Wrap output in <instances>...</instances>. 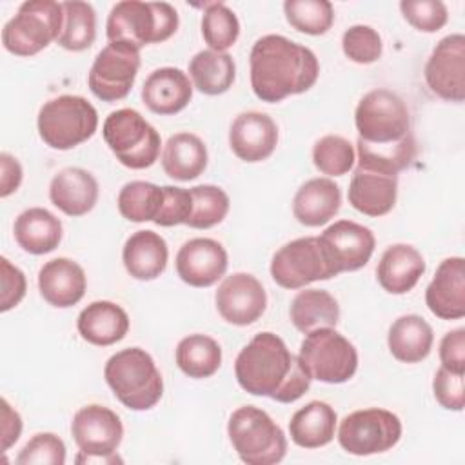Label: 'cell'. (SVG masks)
<instances>
[{
	"label": "cell",
	"instance_id": "cell-40",
	"mask_svg": "<svg viewBox=\"0 0 465 465\" xmlns=\"http://www.w3.org/2000/svg\"><path fill=\"white\" fill-rule=\"evenodd\" d=\"M283 13L291 27L311 36L325 35L334 24V9L327 0H287Z\"/></svg>",
	"mask_w": 465,
	"mask_h": 465
},
{
	"label": "cell",
	"instance_id": "cell-51",
	"mask_svg": "<svg viewBox=\"0 0 465 465\" xmlns=\"http://www.w3.org/2000/svg\"><path fill=\"white\" fill-rule=\"evenodd\" d=\"M2 405V450L5 452L13 443L18 441L22 432V418L20 414L9 405L5 398L0 401Z\"/></svg>",
	"mask_w": 465,
	"mask_h": 465
},
{
	"label": "cell",
	"instance_id": "cell-5",
	"mask_svg": "<svg viewBox=\"0 0 465 465\" xmlns=\"http://www.w3.org/2000/svg\"><path fill=\"white\" fill-rule=\"evenodd\" d=\"M232 449L247 465H274L285 458L287 438L280 425L262 409L243 405L227 423Z\"/></svg>",
	"mask_w": 465,
	"mask_h": 465
},
{
	"label": "cell",
	"instance_id": "cell-3",
	"mask_svg": "<svg viewBox=\"0 0 465 465\" xmlns=\"http://www.w3.org/2000/svg\"><path fill=\"white\" fill-rule=\"evenodd\" d=\"M104 378L116 400L131 411H149L163 394L162 374L153 356L140 347L114 352L105 361Z\"/></svg>",
	"mask_w": 465,
	"mask_h": 465
},
{
	"label": "cell",
	"instance_id": "cell-50",
	"mask_svg": "<svg viewBox=\"0 0 465 465\" xmlns=\"http://www.w3.org/2000/svg\"><path fill=\"white\" fill-rule=\"evenodd\" d=\"M0 196L7 198L9 194H13L20 183H22V165L20 162L9 154V153H2L0 154Z\"/></svg>",
	"mask_w": 465,
	"mask_h": 465
},
{
	"label": "cell",
	"instance_id": "cell-7",
	"mask_svg": "<svg viewBox=\"0 0 465 465\" xmlns=\"http://www.w3.org/2000/svg\"><path fill=\"white\" fill-rule=\"evenodd\" d=\"M64 25L62 4L53 0L24 2L2 29L5 51L16 56H33L58 40Z\"/></svg>",
	"mask_w": 465,
	"mask_h": 465
},
{
	"label": "cell",
	"instance_id": "cell-43",
	"mask_svg": "<svg viewBox=\"0 0 465 465\" xmlns=\"http://www.w3.org/2000/svg\"><path fill=\"white\" fill-rule=\"evenodd\" d=\"M341 49H343V54L351 62L367 65V64L380 60L383 44H381V36L378 35L376 29H372L371 25L356 24V25H351L343 33Z\"/></svg>",
	"mask_w": 465,
	"mask_h": 465
},
{
	"label": "cell",
	"instance_id": "cell-49",
	"mask_svg": "<svg viewBox=\"0 0 465 465\" xmlns=\"http://www.w3.org/2000/svg\"><path fill=\"white\" fill-rule=\"evenodd\" d=\"M441 367L465 374V329L449 331L440 341Z\"/></svg>",
	"mask_w": 465,
	"mask_h": 465
},
{
	"label": "cell",
	"instance_id": "cell-37",
	"mask_svg": "<svg viewBox=\"0 0 465 465\" xmlns=\"http://www.w3.org/2000/svg\"><path fill=\"white\" fill-rule=\"evenodd\" d=\"M64 25L58 36V45L67 51H85L96 38V13L91 4L73 0L62 2Z\"/></svg>",
	"mask_w": 465,
	"mask_h": 465
},
{
	"label": "cell",
	"instance_id": "cell-13",
	"mask_svg": "<svg viewBox=\"0 0 465 465\" xmlns=\"http://www.w3.org/2000/svg\"><path fill=\"white\" fill-rule=\"evenodd\" d=\"M401 438L400 418L387 409H361L347 414L338 427L340 447L352 456L391 450Z\"/></svg>",
	"mask_w": 465,
	"mask_h": 465
},
{
	"label": "cell",
	"instance_id": "cell-12",
	"mask_svg": "<svg viewBox=\"0 0 465 465\" xmlns=\"http://www.w3.org/2000/svg\"><path fill=\"white\" fill-rule=\"evenodd\" d=\"M71 434L80 449L78 463H116V449L122 443L124 425L120 416L104 405L78 409L71 421Z\"/></svg>",
	"mask_w": 465,
	"mask_h": 465
},
{
	"label": "cell",
	"instance_id": "cell-48",
	"mask_svg": "<svg viewBox=\"0 0 465 465\" xmlns=\"http://www.w3.org/2000/svg\"><path fill=\"white\" fill-rule=\"evenodd\" d=\"M0 283H2V296H0V311L7 312L16 307L27 291L25 274L13 265L5 256L0 258Z\"/></svg>",
	"mask_w": 465,
	"mask_h": 465
},
{
	"label": "cell",
	"instance_id": "cell-30",
	"mask_svg": "<svg viewBox=\"0 0 465 465\" xmlns=\"http://www.w3.org/2000/svg\"><path fill=\"white\" fill-rule=\"evenodd\" d=\"M207 147L200 136L193 133H176L169 136L162 153L163 173L178 182L198 178L207 167Z\"/></svg>",
	"mask_w": 465,
	"mask_h": 465
},
{
	"label": "cell",
	"instance_id": "cell-4",
	"mask_svg": "<svg viewBox=\"0 0 465 465\" xmlns=\"http://www.w3.org/2000/svg\"><path fill=\"white\" fill-rule=\"evenodd\" d=\"M178 13L167 2L124 0L111 7L105 35L109 42L142 49L147 44H162L178 29Z\"/></svg>",
	"mask_w": 465,
	"mask_h": 465
},
{
	"label": "cell",
	"instance_id": "cell-39",
	"mask_svg": "<svg viewBox=\"0 0 465 465\" xmlns=\"http://www.w3.org/2000/svg\"><path fill=\"white\" fill-rule=\"evenodd\" d=\"M240 35L238 16L231 7L223 2L205 4V11L202 15V36L209 49L225 53L234 45Z\"/></svg>",
	"mask_w": 465,
	"mask_h": 465
},
{
	"label": "cell",
	"instance_id": "cell-25",
	"mask_svg": "<svg viewBox=\"0 0 465 465\" xmlns=\"http://www.w3.org/2000/svg\"><path fill=\"white\" fill-rule=\"evenodd\" d=\"M425 272V260L420 251L407 243H394L381 254L376 278L383 291L391 294H405Z\"/></svg>",
	"mask_w": 465,
	"mask_h": 465
},
{
	"label": "cell",
	"instance_id": "cell-20",
	"mask_svg": "<svg viewBox=\"0 0 465 465\" xmlns=\"http://www.w3.org/2000/svg\"><path fill=\"white\" fill-rule=\"evenodd\" d=\"M429 311L440 320H460L465 316V260L445 258L425 291Z\"/></svg>",
	"mask_w": 465,
	"mask_h": 465
},
{
	"label": "cell",
	"instance_id": "cell-46",
	"mask_svg": "<svg viewBox=\"0 0 465 465\" xmlns=\"http://www.w3.org/2000/svg\"><path fill=\"white\" fill-rule=\"evenodd\" d=\"M163 200L154 223L160 227H173L180 223H187L193 209L191 189L163 185Z\"/></svg>",
	"mask_w": 465,
	"mask_h": 465
},
{
	"label": "cell",
	"instance_id": "cell-36",
	"mask_svg": "<svg viewBox=\"0 0 465 465\" xmlns=\"http://www.w3.org/2000/svg\"><path fill=\"white\" fill-rule=\"evenodd\" d=\"M356 153H358V167L398 176L400 171L407 169L414 162L416 140H414V134H409L403 140L394 143L374 145L358 138Z\"/></svg>",
	"mask_w": 465,
	"mask_h": 465
},
{
	"label": "cell",
	"instance_id": "cell-22",
	"mask_svg": "<svg viewBox=\"0 0 465 465\" xmlns=\"http://www.w3.org/2000/svg\"><path fill=\"white\" fill-rule=\"evenodd\" d=\"M87 287L84 269L71 258H54L38 271V289L42 298L58 309L76 305Z\"/></svg>",
	"mask_w": 465,
	"mask_h": 465
},
{
	"label": "cell",
	"instance_id": "cell-26",
	"mask_svg": "<svg viewBox=\"0 0 465 465\" xmlns=\"http://www.w3.org/2000/svg\"><path fill=\"white\" fill-rule=\"evenodd\" d=\"M76 329L87 343L107 347L125 338L129 316L118 303L98 300L80 311Z\"/></svg>",
	"mask_w": 465,
	"mask_h": 465
},
{
	"label": "cell",
	"instance_id": "cell-27",
	"mask_svg": "<svg viewBox=\"0 0 465 465\" xmlns=\"http://www.w3.org/2000/svg\"><path fill=\"white\" fill-rule=\"evenodd\" d=\"M341 191L331 178H311L294 194L292 214L305 227H320L336 216Z\"/></svg>",
	"mask_w": 465,
	"mask_h": 465
},
{
	"label": "cell",
	"instance_id": "cell-38",
	"mask_svg": "<svg viewBox=\"0 0 465 465\" xmlns=\"http://www.w3.org/2000/svg\"><path fill=\"white\" fill-rule=\"evenodd\" d=\"M163 200V189L156 183L133 180L127 182L118 193V211L120 214L134 223L154 222L160 213Z\"/></svg>",
	"mask_w": 465,
	"mask_h": 465
},
{
	"label": "cell",
	"instance_id": "cell-21",
	"mask_svg": "<svg viewBox=\"0 0 465 465\" xmlns=\"http://www.w3.org/2000/svg\"><path fill=\"white\" fill-rule=\"evenodd\" d=\"M193 98V82L178 67L154 69L143 82L142 102L160 116L176 114L187 107Z\"/></svg>",
	"mask_w": 465,
	"mask_h": 465
},
{
	"label": "cell",
	"instance_id": "cell-23",
	"mask_svg": "<svg viewBox=\"0 0 465 465\" xmlns=\"http://www.w3.org/2000/svg\"><path fill=\"white\" fill-rule=\"evenodd\" d=\"M349 203L365 216H383L398 198V176L356 167L347 193Z\"/></svg>",
	"mask_w": 465,
	"mask_h": 465
},
{
	"label": "cell",
	"instance_id": "cell-18",
	"mask_svg": "<svg viewBox=\"0 0 465 465\" xmlns=\"http://www.w3.org/2000/svg\"><path fill=\"white\" fill-rule=\"evenodd\" d=\"M227 265V251L213 238H193L185 242L174 260L180 280L191 287L214 285L225 274Z\"/></svg>",
	"mask_w": 465,
	"mask_h": 465
},
{
	"label": "cell",
	"instance_id": "cell-17",
	"mask_svg": "<svg viewBox=\"0 0 465 465\" xmlns=\"http://www.w3.org/2000/svg\"><path fill=\"white\" fill-rule=\"evenodd\" d=\"M338 272L358 271L371 260L374 252V234L351 220H338L331 223L320 236Z\"/></svg>",
	"mask_w": 465,
	"mask_h": 465
},
{
	"label": "cell",
	"instance_id": "cell-14",
	"mask_svg": "<svg viewBox=\"0 0 465 465\" xmlns=\"http://www.w3.org/2000/svg\"><path fill=\"white\" fill-rule=\"evenodd\" d=\"M140 69V51L127 44L109 42L94 58L87 84L102 102H118L129 94Z\"/></svg>",
	"mask_w": 465,
	"mask_h": 465
},
{
	"label": "cell",
	"instance_id": "cell-11",
	"mask_svg": "<svg viewBox=\"0 0 465 465\" xmlns=\"http://www.w3.org/2000/svg\"><path fill=\"white\" fill-rule=\"evenodd\" d=\"M338 274L318 236L296 238L280 247L271 260V276L283 289H302Z\"/></svg>",
	"mask_w": 465,
	"mask_h": 465
},
{
	"label": "cell",
	"instance_id": "cell-9",
	"mask_svg": "<svg viewBox=\"0 0 465 465\" xmlns=\"http://www.w3.org/2000/svg\"><path fill=\"white\" fill-rule=\"evenodd\" d=\"M298 358L311 380L323 383H345L358 369L356 347L331 327L305 334Z\"/></svg>",
	"mask_w": 465,
	"mask_h": 465
},
{
	"label": "cell",
	"instance_id": "cell-47",
	"mask_svg": "<svg viewBox=\"0 0 465 465\" xmlns=\"http://www.w3.org/2000/svg\"><path fill=\"white\" fill-rule=\"evenodd\" d=\"M432 392L436 401L447 411H461L465 407L463 372L440 367L432 380Z\"/></svg>",
	"mask_w": 465,
	"mask_h": 465
},
{
	"label": "cell",
	"instance_id": "cell-24",
	"mask_svg": "<svg viewBox=\"0 0 465 465\" xmlns=\"http://www.w3.org/2000/svg\"><path fill=\"white\" fill-rule=\"evenodd\" d=\"M49 198L64 214L84 216L96 205L98 182L82 167H65L51 178Z\"/></svg>",
	"mask_w": 465,
	"mask_h": 465
},
{
	"label": "cell",
	"instance_id": "cell-29",
	"mask_svg": "<svg viewBox=\"0 0 465 465\" xmlns=\"http://www.w3.org/2000/svg\"><path fill=\"white\" fill-rule=\"evenodd\" d=\"M15 240L29 254H47L62 242V222L44 207H29L15 220Z\"/></svg>",
	"mask_w": 465,
	"mask_h": 465
},
{
	"label": "cell",
	"instance_id": "cell-31",
	"mask_svg": "<svg viewBox=\"0 0 465 465\" xmlns=\"http://www.w3.org/2000/svg\"><path fill=\"white\" fill-rule=\"evenodd\" d=\"M336 421V411L329 403L314 400L292 414L289 434L302 449H320L332 441Z\"/></svg>",
	"mask_w": 465,
	"mask_h": 465
},
{
	"label": "cell",
	"instance_id": "cell-6",
	"mask_svg": "<svg viewBox=\"0 0 465 465\" xmlns=\"http://www.w3.org/2000/svg\"><path fill=\"white\" fill-rule=\"evenodd\" d=\"M36 127L45 145L69 151L96 133L98 113L84 96L60 94L40 107Z\"/></svg>",
	"mask_w": 465,
	"mask_h": 465
},
{
	"label": "cell",
	"instance_id": "cell-44",
	"mask_svg": "<svg viewBox=\"0 0 465 465\" xmlns=\"http://www.w3.org/2000/svg\"><path fill=\"white\" fill-rule=\"evenodd\" d=\"M18 465H64L65 443L53 432L35 434L18 452Z\"/></svg>",
	"mask_w": 465,
	"mask_h": 465
},
{
	"label": "cell",
	"instance_id": "cell-8",
	"mask_svg": "<svg viewBox=\"0 0 465 465\" xmlns=\"http://www.w3.org/2000/svg\"><path fill=\"white\" fill-rule=\"evenodd\" d=\"M102 136L116 160L129 169H147L158 160L160 134L136 109L113 111L102 125Z\"/></svg>",
	"mask_w": 465,
	"mask_h": 465
},
{
	"label": "cell",
	"instance_id": "cell-28",
	"mask_svg": "<svg viewBox=\"0 0 465 465\" xmlns=\"http://www.w3.org/2000/svg\"><path fill=\"white\" fill-rule=\"evenodd\" d=\"M122 260L125 271L134 278L142 282H149L158 278L169 260V249L165 240L149 229L133 232L122 251Z\"/></svg>",
	"mask_w": 465,
	"mask_h": 465
},
{
	"label": "cell",
	"instance_id": "cell-2",
	"mask_svg": "<svg viewBox=\"0 0 465 465\" xmlns=\"http://www.w3.org/2000/svg\"><path fill=\"white\" fill-rule=\"evenodd\" d=\"M251 87L262 102L276 104L309 91L320 74L316 54L282 35H265L249 54Z\"/></svg>",
	"mask_w": 465,
	"mask_h": 465
},
{
	"label": "cell",
	"instance_id": "cell-15",
	"mask_svg": "<svg viewBox=\"0 0 465 465\" xmlns=\"http://www.w3.org/2000/svg\"><path fill=\"white\" fill-rule=\"evenodd\" d=\"M429 89L447 102L465 100V36L461 33L441 38L432 49L425 69Z\"/></svg>",
	"mask_w": 465,
	"mask_h": 465
},
{
	"label": "cell",
	"instance_id": "cell-41",
	"mask_svg": "<svg viewBox=\"0 0 465 465\" xmlns=\"http://www.w3.org/2000/svg\"><path fill=\"white\" fill-rule=\"evenodd\" d=\"M193 209L185 225L193 229H209L218 225L229 213V196L227 193L211 183L191 187Z\"/></svg>",
	"mask_w": 465,
	"mask_h": 465
},
{
	"label": "cell",
	"instance_id": "cell-1",
	"mask_svg": "<svg viewBox=\"0 0 465 465\" xmlns=\"http://www.w3.org/2000/svg\"><path fill=\"white\" fill-rule=\"evenodd\" d=\"M238 385L252 396H267L280 403L300 400L311 387V376L285 341L274 332L256 334L236 356Z\"/></svg>",
	"mask_w": 465,
	"mask_h": 465
},
{
	"label": "cell",
	"instance_id": "cell-16",
	"mask_svg": "<svg viewBox=\"0 0 465 465\" xmlns=\"http://www.w3.org/2000/svg\"><path fill=\"white\" fill-rule=\"evenodd\" d=\"M214 302L227 323L243 327L254 323L265 312L267 294L256 276L234 272L220 283Z\"/></svg>",
	"mask_w": 465,
	"mask_h": 465
},
{
	"label": "cell",
	"instance_id": "cell-45",
	"mask_svg": "<svg viewBox=\"0 0 465 465\" xmlns=\"http://www.w3.org/2000/svg\"><path fill=\"white\" fill-rule=\"evenodd\" d=\"M400 11L421 33H436L449 20V11L440 0H403L400 2Z\"/></svg>",
	"mask_w": 465,
	"mask_h": 465
},
{
	"label": "cell",
	"instance_id": "cell-32",
	"mask_svg": "<svg viewBox=\"0 0 465 465\" xmlns=\"http://www.w3.org/2000/svg\"><path fill=\"white\" fill-rule=\"evenodd\" d=\"M432 327L418 314H403L392 322L387 345L391 354L401 363H418L425 360L432 349Z\"/></svg>",
	"mask_w": 465,
	"mask_h": 465
},
{
	"label": "cell",
	"instance_id": "cell-35",
	"mask_svg": "<svg viewBox=\"0 0 465 465\" xmlns=\"http://www.w3.org/2000/svg\"><path fill=\"white\" fill-rule=\"evenodd\" d=\"M176 365L189 378H209L222 365V347L207 334H189L176 345Z\"/></svg>",
	"mask_w": 465,
	"mask_h": 465
},
{
	"label": "cell",
	"instance_id": "cell-42",
	"mask_svg": "<svg viewBox=\"0 0 465 465\" xmlns=\"http://www.w3.org/2000/svg\"><path fill=\"white\" fill-rule=\"evenodd\" d=\"M356 162V151L352 143L338 134L322 136L312 147L314 167L327 176L347 174Z\"/></svg>",
	"mask_w": 465,
	"mask_h": 465
},
{
	"label": "cell",
	"instance_id": "cell-10",
	"mask_svg": "<svg viewBox=\"0 0 465 465\" xmlns=\"http://www.w3.org/2000/svg\"><path fill=\"white\" fill-rule=\"evenodd\" d=\"M358 138L381 145L412 134L407 104L389 89H372L361 96L354 111Z\"/></svg>",
	"mask_w": 465,
	"mask_h": 465
},
{
	"label": "cell",
	"instance_id": "cell-19",
	"mask_svg": "<svg viewBox=\"0 0 465 465\" xmlns=\"http://www.w3.org/2000/svg\"><path fill=\"white\" fill-rule=\"evenodd\" d=\"M278 143V127L274 120L260 111L240 113L229 129V145L232 153L249 163L269 158Z\"/></svg>",
	"mask_w": 465,
	"mask_h": 465
},
{
	"label": "cell",
	"instance_id": "cell-33",
	"mask_svg": "<svg viewBox=\"0 0 465 465\" xmlns=\"http://www.w3.org/2000/svg\"><path fill=\"white\" fill-rule=\"evenodd\" d=\"M289 316L300 332L309 334L316 329H334L340 320V305L323 289H305L292 298Z\"/></svg>",
	"mask_w": 465,
	"mask_h": 465
},
{
	"label": "cell",
	"instance_id": "cell-34",
	"mask_svg": "<svg viewBox=\"0 0 465 465\" xmlns=\"http://www.w3.org/2000/svg\"><path fill=\"white\" fill-rule=\"evenodd\" d=\"M193 87L207 96H218L231 89L236 78V65L229 53L205 49L196 53L189 62Z\"/></svg>",
	"mask_w": 465,
	"mask_h": 465
}]
</instances>
